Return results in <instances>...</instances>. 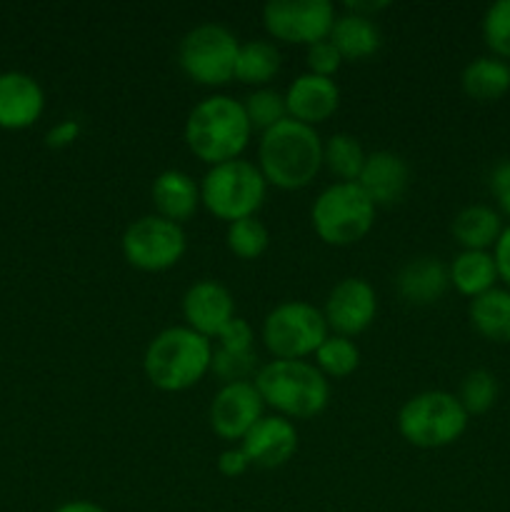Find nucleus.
Returning <instances> with one entry per match:
<instances>
[{
	"label": "nucleus",
	"instance_id": "7",
	"mask_svg": "<svg viewBox=\"0 0 510 512\" xmlns=\"http://www.w3.org/2000/svg\"><path fill=\"white\" fill-rule=\"evenodd\" d=\"M375 210L358 183H333L315 198L310 223L325 245L348 248L373 230Z\"/></svg>",
	"mask_w": 510,
	"mask_h": 512
},
{
	"label": "nucleus",
	"instance_id": "5",
	"mask_svg": "<svg viewBox=\"0 0 510 512\" xmlns=\"http://www.w3.org/2000/svg\"><path fill=\"white\" fill-rule=\"evenodd\" d=\"M465 408L458 395L448 390H423L403 403L398 410V433L408 445L420 450L448 448L463 438L468 428Z\"/></svg>",
	"mask_w": 510,
	"mask_h": 512
},
{
	"label": "nucleus",
	"instance_id": "11",
	"mask_svg": "<svg viewBox=\"0 0 510 512\" xmlns=\"http://www.w3.org/2000/svg\"><path fill=\"white\" fill-rule=\"evenodd\" d=\"M335 18L338 15L328 0H270L263 8V25L270 38L305 48L328 40Z\"/></svg>",
	"mask_w": 510,
	"mask_h": 512
},
{
	"label": "nucleus",
	"instance_id": "10",
	"mask_svg": "<svg viewBox=\"0 0 510 512\" xmlns=\"http://www.w3.org/2000/svg\"><path fill=\"white\" fill-rule=\"evenodd\" d=\"M120 250L128 265L143 273H163L175 268L188 250L183 225L160 215H143L125 228Z\"/></svg>",
	"mask_w": 510,
	"mask_h": 512
},
{
	"label": "nucleus",
	"instance_id": "36",
	"mask_svg": "<svg viewBox=\"0 0 510 512\" xmlns=\"http://www.w3.org/2000/svg\"><path fill=\"white\" fill-rule=\"evenodd\" d=\"M250 460L248 455L243 453V448H228L218 455V473L223 478H240V475L248 473Z\"/></svg>",
	"mask_w": 510,
	"mask_h": 512
},
{
	"label": "nucleus",
	"instance_id": "21",
	"mask_svg": "<svg viewBox=\"0 0 510 512\" xmlns=\"http://www.w3.org/2000/svg\"><path fill=\"white\" fill-rule=\"evenodd\" d=\"M330 43L338 48L343 60H368L375 55L383 45V33H380L375 18H365V15L345 13L335 18L333 33H330Z\"/></svg>",
	"mask_w": 510,
	"mask_h": 512
},
{
	"label": "nucleus",
	"instance_id": "19",
	"mask_svg": "<svg viewBox=\"0 0 510 512\" xmlns=\"http://www.w3.org/2000/svg\"><path fill=\"white\" fill-rule=\"evenodd\" d=\"M395 288H398L400 298L408 305L425 308V305L438 303L445 290L450 288L448 265L440 263L438 258H430V255L413 258L400 268L398 278H395Z\"/></svg>",
	"mask_w": 510,
	"mask_h": 512
},
{
	"label": "nucleus",
	"instance_id": "40",
	"mask_svg": "<svg viewBox=\"0 0 510 512\" xmlns=\"http://www.w3.org/2000/svg\"><path fill=\"white\" fill-rule=\"evenodd\" d=\"M345 8H348V13L365 15V18H373V15L378 13V10L388 8V3H363V0H355V3H345Z\"/></svg>",
	"mask_w": 510,
	"mask_h": 512
},
{
	"label": "nucleus",
	"instance_id": "1",
	"mask_svg": "<svg viewBox=\"0 0 510 512\" xmlns=\"http://www.w3.org/2000/svg\"><path fill=\"white\" fill-rule=\"evenodd\" d=\"M253 128L240 100L230 95H208L185 118L183 138L190 153L208 168L230 163L248 148Z\"/></svg>",
	"mask_w": 510,
	"mask_h": 512
},
{
	"label": "nucleus",
	"instance_id": "37",
	"mask_svg": "<svg viewBox=\"0 0 510 512\" xmlns=\"http://www.w3.org/2000/svg\"><path fill=\"white\" fill-rule=\"evenodd\" d=\"M78 138H80V123L78 120L68 118V120H63V123L55 125V128L48 130V135H45V143H48V148H53V150H63V148H70V145H73Z\"/></svg>",
	"mask_w": 510,
	"mask_h": 512
},
{
	"label": "nucleus",
	"instance_id": "32",
	"mask_svg": "<svg viewBox=\"0 0 510 512\" xmlns=\"http://www.w3.org/2000/svg\"><path fill=\"white\" fill-rule=\"evenodd\" d=\"M483 40L495 58H510V0H495L483 15Z\"/></svg>",
	"mask_w": 510,
	"mask_h": 512
},
{
	"label": "nucleus",
	"instance_id": "20",
	"mask_svg": "<svg viewBox=\"0 0 510 512\" xmlns=\"http://www.w3.org/2000/svg\"><path fill=\"white\" fill-rule=\"evenodd\" d=\"M155 215L173 223H185L200 208V183L185 170H163L150 188Z\"/></svg>",
	"mask_w": 510,
	"mask_h": 512
},
{
	"label": "nucleus",
	"instance_id": "25",
	"mask_svg": "<svg viewBox=\"0 0 510 512\" xmlns=\"http://www.w3.org/2000/svg\"><path fill=\"white\" fill-rule=\"evenodd\" d=\"M468 318L490 343H510V290L493 288L470 300Z\"/></svg>",
	"mask_w": 510,
	"mask_h": 512
},
{
	"label": "nucleus",
	"instance_id": "28",
	"mask_svg": "<svg viewBox=\"0 0 510 512\" xmlns=\"http://www.w3.org/2000/svg\"><path fill=\"white\" fill-rule=\"evenodd\" d=\"M315 368L325 375V378H348L358 370L360 365V350L353 343V338H345V335H333L323 340L318 350H315Z\"/></svg>",
	"mask_w": 510,
	"mask_h": 512
},
{
	"label": "nucleus",
	"instance_id": "22",
	"mask_svg": "<svg viewBox=\"0 0 510 512\" xmlns=\"http://www.w3.org/2000/svg\"><path fill=\"white\" fill-rule=\"evenodd\" d=\"M448 275L450 285L470 300L493 290L500 280L495 258L488 250H460L448 265Z\"/></svg>",
	"mask_w": 510,
	"mask_h": 512
},
{
	"label": "nucleus",
	"instance_id": "13",
	"mask_svg": "<svg viewBox=\"0 0 510 512\" xmlns=\"http://www.w3.org/2000/svg\"><path fill=\"white\" fill-rule=\"evenodd\" d=\"M325 323L333 335L353 338L368 330L378 315V295L363 278H343L325 300Z\"/></svg>",
	"mask_w": 510,
	"mask_h": 512
},
{
	"label": "nucleus",
	"instance_id": "38",
	"mask_svg": "<svg viewBox=\"0 0 510 512\" xmlns=\"http://www.w3.org/2000/svg\"><path fill=\"white\" fill-rule=\"evenodd\" d=\"M493 258H495V268H498V278L505 280L510 290V225H505L503 233H500L498 243L493 245Z\"/></svg>",
	"mask_w": 510,
	"mask_h": 512
},
{
	"label": "nucleus",
	"instance_id": "31",
	"mask_svg": "<svg viewBox=\"0 0 510 512\" xmlns=\"http://www.w3.org/2000/svg\"><path fill=\"white\" fill-rule=\"evenodd\" d=\"M498 390H500L498 378H495L490 370L478 368V370H470V373L463 378L458 400L468 415H483L495 405V400H498Z\"/></svg>",
	"mask_w": 510,
	"mask_h": 512
},
{
	"label": "nucleus",
	"instance_id": "27",
	"mask_svg": "<svg viewBox=\"0 0 510 512\" xmlns=\"http://www.w3.org/2000/svg\"><path fill=\"white\" fill-rule=\"evenodd\" d=\"M368 153L363 150L360 140L348 133L330 135L323 143V168L338 178V183H358Z\"/></svg>",
	"mask_w": 510,
	"mask_h": 512
},
{
	"label": "nucleus",
	"instance_id": "33",
	"mask_svg": "<svg viewBox=\"0 0 510 512\" xmlns=\"http://www.w3.org/2000/svg\"><path fill=\"white\" fill-rule=\"evenodd\" d=\"M210 373L218 375L223 385L243 383V380L255 378L258 373V355L255 350L250 353H233V350H213V365Z\"/></svg>",
	"mask_w": 510,
	"mask_h": 512
},
{
	"label": "nucleus",
	"instance_id": "39",
	"mask_svg": "<svg viewBox=\"0 0 510 512\" xmlns=\"http://www.w3.org/2000/svg\"><path fill=\"white\" fill-rule=\"evenodd\" d=\"M488 185H490V193H493L495 198H498V195H503V193H508V190H510V158L500 160V163L495 165L493 170H490Z\"/></svg>",
	"mask_w": 510,
	"mask_h": 512
},
{
	"label": "nucleus",
	"instance_id": "42",
	"mask_svg": "<svg viewBox=\"0 0 510 512\" xmlns=\"http://www.w3.org/2000/svg\"><path fill=\"white\" fill-rule=\"evenodd\" d=\"M495 200H498V208H500L498 213L505 215V218L510 220V190H508V193L498 195V198H495Z\"/></svg>",
	"mask_w": 510,
	"mask_h": 512
},
{
	"label": "nucleus",
	"instance_id": "14",
	"mask_svg": "<svg viewBox=\"0 0 510 512\" xmlns=\"http://www.w3.org/2000/svg\"><path fill=\"white\" fill-rule=\"evenodd\" d=\"M185 325L203 338L215 340L220 330L235 318V300L218 280H198L183 295Z\"/></svg>",
	"mask_w": 510,
	"mask_h": 512
},
{
	"label": "nucleus",
	"instance_id": "18",
	"mask_svg": "<svg viewBox=\"0 0 510 512\" xmlns=\"http://www.w3.org/2000/svg\"><path fill=\"white\" fill-rule=\"evenodd\" d=\"M410 183V168L393 150H375L365 158L358 185L375 208H388L403 200Z\"/></svg>",
	"mask_w": 510,
	"mask_h": 512
},
{
	"label": "nucleus",
	"instance_id": "12",
	"mask_svg": "<svg viewBox=\"0 0 510 512\" xmlns=\"http://www.w3.org/2000/svg\"><path fill=\"white\" fill-rule=\"evenodd\" d=\"M263 410L265 403L253 380L228 383L213 395L208 413L210 428L218 438L235 443V440H243L258 425V420L263 418Z\"/></svg>",
	"mask_w": 510,
	"mask_h": 512
},
{
	"label": "nucleus",
	"instance_id": "6",
	"mask_svg": "<svg viewBox=\"0 0 510 512\" xmlns=\"http://www.w3.org/2000/svg\"><path fill=\"white\" fill-rule=\"evenodd\" d=\"M268 183L263 173L250 160H230L208 168L200 180V205L225 223L253 218L263 205Z\"/></svg>",
	"mask_w": 510,
	"mask_h": 512
},
{
	"label": "nucleus",
	"instance_id": "9",
	"mask_svg": "<svg viewBox=\"0 0 510 512\" xmlns=\"http://www.w3.org/2000/svg\"><path fill=\"white\" fill-rule=\"evenodd\" d=\"M240 43L233 30L220 23L195 25L178 45V65L193 83L220 88L235 78Z\"/></svg>",
	"mask_w": 510,
	"mask_h": 512
},
{
	"label": "nucleus",
	"instance_id": "34",
	"mask_svg": "<svg viewBox=\"0 0 510 512\" xmlns=\"http://www.w3.org/2000/svg\"><path fill=\"white\" fill-rule=\"evenodd\" d=\"M305 63H308V73L323 75V78H333V75L340 70V65H343V55L338 53V48H335L328 38L310 45L308 53H305Z\"/></svg>",
	"mask_w": 510,
	"mask_h": 512
},
{
	"label": "nucleus",
	"instance_id": "8",
	"mask_svg": "<svg viewBox=\"0 0 510 512\" xmlns=\"http://www.w3.org/2000/svg\"><path fill=\"white\" fill-rule=\"evenodd\" d=\"M328 335L330 330L323 310L305 300H285L275 305L265 315L263 330H260V338L273 360L310 358Z\"/></svg>",
	"mask_w": 510,
	"mask_h": 512
},
{
	"label": "nucleus",
	"instance_id": "15",
	"mask_svg": "<svg viewBox=\"0 0 510 512\" xmlns=\"http://www.w3.org/2000/svg\"><path fill=\"white\" fill-rule=\"evenodd\" d=\"M240 448L255 468H280L298 450V430L293 420L263 415L258 425L240 440Z\"/></svg>",
	"mask_w": 510,
	"mask_h": 512
},
{
	"label": "nucleus",
	"instance_id": "4",
	"mask_svg": "<svg viewBox=\"0 0 510 512\" xmlns=\"http://www.w3.org/2000/svg\"><path fill=\"white\" fill-rule=\"evenodd\" d=\"M253 383L280 418L308 420L328 408V378L308 360H270L260 365Z\"/></svg>",
	"mask_w": 510,
	"mask_h": 512
},
{
	"label": "nucleus",
	"instance_id": "35",
	"mask_svg": "<svg viewBox=\"0 0 510 512\" xmlns=\"http://www.w3.org/2000/svg\"><path fill=\"white\" fill-rule=\"evenodd\" d=\"M218 348L220 350H233V353H250L255 343V333H253V325L248 320L238 318L235 315L223 330H220L218 338Z\"/></svg>",
	"mask_w": 510,
	"mask_h": 512
},
{
	"label": "nucleus",
	"instance_id": "3",
	"mask_svg": "<svg viewBox=\"0 0 510 512\" xmlns=\"http://www.w3.org/2000/svg\"><path fill=\"white\" fill-rule=\"evenodd\" d=\"M213 365V340L188 325H173L155 335L143 355V370L150 385L163 393H183L198 385Z\"/></svg>",
	"mask_w": 510,
	"mask_h": 512
},
{
	"label": "nucleus",
	"instance_id": "26",
	"mask_svg": "<svg viewBox=\"0 0 510 512\" xmlns=\"http://www.w3.org/2000/svg\"><path fill=\"white\" fill-rule=\"evenodd\" d=\"M280 73V50L270 40H248L240 43L235 58V80L255 88H268L270 80Z\"/></svg>",
	"mask_w": 510,
	"mask_h": 512
},
{
	"label": "nucleus",
	"instance_id": "29",
	"mask_svg": "<svg viewBox=\"0 0 510 512\" xmlns=\"http://www.w3.org/2000/svg\"><path fill=\"white\" fill-rule=\"evenodd\" d=\"M270 233L258 218H243L235 220L225 230V245L230 253L240 260H258L260 255L268 250Z\"/></svg>",
	"mask_w": 510,
	"mask_h": 512
},
{
	"label": "nucleus",
	"instance_id": "2",
	"mask_svg": "<svg viewBox=\"0 0 510 512\" xmlns=\"http://www.w3.org/2000/svg\"><path fill=\"white\" fill-rule=\"evenodd\" d=\"M258 168L265 183L275 188H308L323 168V138L310 125L285 118L260 135Z\"/></svg>",
	"mask_w": 510,
	"mask_h": 512
},
{
	"label": "nucleus",
	"instance_id": "17",
	"mask_svg": "<svg viewBox=\"0 0 510 512\" xmlns=\"http://www.w3.org/2000/svg\"><path fill=\"white\" fill-rule=\"evenodd\" d=\"M45 93L38 80L20 70L0 73V128L25 130L40 120Z\"/></svg>",
	"mask_w": 510,
	"mask_h": 512
},
{
	"label": "nucleus",
	"instance_id": "30",
	"mask_svg": "<svg viewBox=\"0 0 510 512\" xmlns=\"http://www.w3.org/2000/svg\"><path fill=\"white\" fill-rule=\"evenodd\" d=\"M245 115H248L250 128L268 133L278 123L288 118V108H285V93L275 88H255L253 93L245 98L243 103Z\"/></svg>",
	"mask_w": 510,
	"mask_h": 512
},
{
	"label": "nucleus",
	"instance_id": "41",
	"mask_svg": "<svg viewBox=\"0 0 510 512\" xmlns=\"http://www.w3.org/2000/svg\"><path fill=\"white\" fill-rule=\"evenodd\" d=\"M55 512H108V510L90 503V500H70V503H63Z\"/></svg>",
	"mask_w": 510,
	"mask_h": 512
},
{
	"label": "nucleus",
	"instance_id": "24",
	"mask_svg": "<svg viewBox=\"0 0 510 512\" xmlns=\"http://www.w3.org/2000/svg\"><path fill=\"white\" fill-rule=\"evenodd\" d=\"M503 215L483 203L468 205L453 218V238L463 245V250H488L498 243L503 233Z\"/></svg>",
	"mask_w": 510,
	"mask_h": 512
},
{
	"label": "nucleus",
	"instance_id": "16",
	"mask_svg": "<svg viewBox=\"0 0 510 512\" xmlns=\"http://www.w3.org/2000/svg\"><path fill=\"white\" fill-rule=\"evenodd\" d=\"M338 105L340 88L335 85L333 78H323V75L303 73L288 85V90H285L288 118L298 120V123L303 125H310V128L333 118Z\"/></svg>",
	"mask_w": 510,
	"mask_h": 512
},
{
	"label": "nucleus",
	"instance_id": "23",
	"mask_svg": "<svg viewBox=\"0 0 510 512\" xmlns=\"http://www.w3.org/2000/svg\"><path fill=\"white\" fill-rule=\"evenodd\" d=\"M465 95L478 103H495L510 90V63L495 55L470 60L460 73Z\"/></svg>",
	"mask_w": 510,
	"mask_h": 512
}]
</instances>
